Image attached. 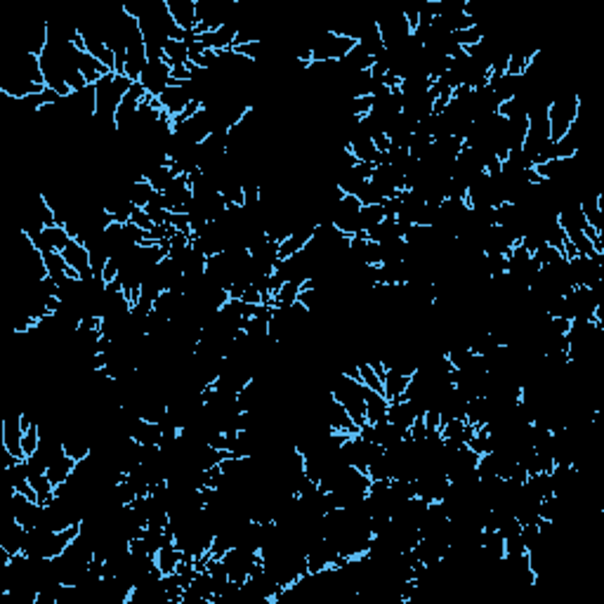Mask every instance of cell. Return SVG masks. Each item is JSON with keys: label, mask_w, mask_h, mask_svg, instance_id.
I'll use <instances>...</instances> for the list:
<instances>
[{"label": "cell", "mask_w": 604, "mask_h": 604, "mask_svg": "<svg viewBox=\"0 0 604 604\" xmlns=\"http://www.w3.org/2000/svg\"><path fill=\"white\" fill-rule=\"evenodd\" d=\"M581 97L574 92H560L552 95L550 106H547V123H550V139L560 142L564 135L569 133V128L574 126V121L581 114Z\"/></svg>", "instance_id": "obj_1"}, {"label": "cell", "mask_w": 604, "mask_h": 604, "mask_svg": "<svg viewBox=\"0 0 604 604\" xmlns=\"http://www.w3.org/2000/svg\"><path fill=\"white\" fill-rule=\"evenodd\" d=\"M21 437H24V427H21V411L19 413H10L3 418L0 422V444L8 454L17 456V458H24V451H21Z\"/></svg>", "instance_id": "obj_3"}, {"label": "cell", "mask_w": 604, "mask_h": 604, "mask_svg": "<svg viewBox=\"0 0 604 604\" xmlns=\"http://www.w3.org/2000/svg\"><path fill=\"white\" fill-rule=\"evenodd\" d=\"M387 411L389 402L385 399V394L366 389V422L369 425H382V422H387Z\"/></svg>", "instance_id": "obj_7"}, {"label": "cell", "mask_w": 604, "mask_h": 604, "mask_svg": "<svg viewBox=\"0 0 604 604\" xmlns=\"http://www.w3.org/2000/svg\"><path fill=\"white\" fill-rule=\"evenodd\" d=\"M61 255H64L66 264H69L71 269H76L78 274H81L83 281H90L92 279V264H90V251L86 244H78V241H71L69 246L61 251Z\"/></svg>", "instance_id": "obj_4"}, {"label": "cell", "mask_w": 604, "mask_h": 604, "mask_svg": "<svg viewBox=\"0 0 604 604\" xmlns=\"http://www.w3.org/2000/svg\"><path fill=\"white\" fill-rule=\"evenodd\" d=\"M359 364V373H361V382H364L366 389H371V392H378V394H385V385H382V380L378 378V373L373 369H371V364L366 359H357Z\"/></svg>", "instance_id": "obj_16"}, {"label": "cell", "mask_w": 604, "mask_h": 604, "mask_svg": "<svg viewBox=\"0 0 604 604\" xmlns=\"http://www.w3.org/2000/svg\"><path fill=\"white\" fill-rule=\"evenodd\" d=\"M371 139H373L376 149L380 151V154H385V151L392 149V139H389V135L382 133V130H373V133H371Z\"/></svg>", "instance_id": "obj_19"}, {"label": "cell", "mask_w": 604, "mask_h": 604, "mask_svg": "<svg viewBox=\"0 0 604 604\" xmlns=\"http://www.w3.org/2000/svg\"><path fill=\"white\" fill-rule=\"evenodd\" d=\"M241 300L248 302V304H262V293H260L253 284H248L246 291H244V295H241Z\"/></svg>", "instance_id": "obj_20"}, {"label": "cell", "mask_w": 604, "mask_h": 604, "mask_svg": "<svg viewBox=\"0 0 604 604\" xmlns=\"http://www.w3.org/2000/svg\"><path fill=\"white\" fill-rule=\"evenodd\" d=\"M76 465H78V462L64 454L61 458H55L52 462H50L48 470H45V475H48V479L55 484V489H57V487H61V484L69 482L73 470H76Z\"/></svg>", "instance_id": "obj_8"}, {"label": "cell", "mask_w": 604, "mask_h": 604, "mask_svg": "<svg viewBox=\"0 0 604 604\" xmlns=\"http://www.w3.org/2000/svg\"><path fill=\"white\" fill-rule=\"evenodd\" d=\"M118 274H121V260L109 257V260H106V264H104V272H101V284H104V286L114 284V281L118 279Z\"/></svg>", "instance_id": "obj_17"}, {"label": "cell", "mask_w": 604, "mask_h": 604, "mask_svg": "<svg viewBox=\"0 0 604 604\" xmlns=\"http://www.w3.org/2000/svg\"><path fill=\"white\" fill-rule=\"evenodd\" d=\"M179 560H182V550H177L175 545H163L159 552H156V567L161 569L163 576H171L177 569Z\"/></svg>", "instance_id": "obj_11"}, {"label": "cell", "mask_w": 604, "mask_h": 604, "mask_svg": "<svg viewBox=\"0 0 604 604\" xmlns=\"http://www.w3.org/2000/svg\"><path fill=\"white\" fill-rule=\"evenodd\" d=\"M130 222H133L135 227L144 229V231H149L151 227H154V222H151L149 213H146L144 208H137V206H133V215H130Z\"/></svg>", "instance_id": "obj_18"}, {"label": "cell", "mask_w": 604, "mask_h": 604, "mask_svg": "<svg viewBox=\"0 0 604 604\" xmlns=\"http://www.w3.org/2000/svg\"><path fill=\"white\" fill-rule=\"evenodd\" d=\"M413 376H404L394 369H387L385 378H382V385H385V399L389 404L404 402V392L409 389V382Z\"/></svg>", "instance_id": "obj_6"}, {"label": "cell", "mask_w": 604, "mask_h": 604, "mask_svg": "<svg viewBox=\"0 0 604 604\" xmlns=\"http://www.w3.org/2000/svg\"><path fill=\"white\" fill-rule=\"evenodd\" d=\"M61 449L76 462H83L92 456V446H90L81 434H64V437H61Z\"/></svg>", "instance_id": "obj_9"}, {"label": "cell", "mask_w": 604, "mask_h": 604, "mask_svg": "<svg viewBox=\"0 0 604 604\" xmlns=\"http://www.w3.org/2000/svg\"><path fill=\"white\" fill-rule=\"evenodd\" d=\"M163 52H166V61L171 66L177 64H189V48L184 41H166L163 45Z\"/></svg>", "instance_id": "obj_14"}, {"label": "cell", "mask_w": 604, "mask_h": 604, "mask_svg": "<svg viewBox=\"0 0 604 604\" xmlns=\"http://www.w3.org/2000/svg\"><path fill=\"white\" fill-rule=\"evenodd\" d=\"M484 36H487V31L482 29V26H472V29H465V31H454L451 33V41H454L458 48L467 50V48H475V45H479L484 41Z\"/></svg>", "instance_id": "obj_13"}, {"label": "cell", "mask_w": 604, "mask_h": 604, "mask_svg": "<svg viewBox=\"0 0 604 604\" xmlns=\"http://www.w3.org/2000/svg\"><path fill=\"white\" fill-rule=\"evenodd\" d=\"M171 69L173 66L168 64V61H149V64L144 66L139 83L144 86L146 95H151V97H161L168 88H173Z\"/></svg>", "instance_id": "obj_2"}, {"label": "cell", "mask_w": 604, "mask_h": 604, "mask_svg": "<svg viewBox=\"0 0 604 604\" xmlns=\"http://www.w3.org/2000/svg\"><path fill=\"white\" fill-rule=\"evenodd\" d=\"M156 194H159V191H154V187H151V184L142 177V179H137V182L130 184V189H128V194H126V196H128L130 201H133V206H137V208H146L151 201H154V196H156Z\"/></svg>", "instance_id": "obj_10"}, {"label": "cell", "mask_w": 604, "mask_h": 604, "mask_svg": "<svg viewBox=\"0 0 604 604\" xmlns=\"http://www.w3.org/2000/svg\"><path fill=\"white\" fill-rule=\"evenodd\" d=\"M382 220H385V208H382V203H376V206H361L359 227L364 231L378 227Z\"/></svg>", "instance_id": "obj_15"}, {"label": "cell", "mask_w": 604, "mask_h": 604, "mask_svg": "<svg viewBox=\"0 0 604 604\" xmlns=\"http://www.w3.org/2000/svg\"><path fill=\"white\" fill-rule=\"evenodd\" d=\"M168 12L182 31L191 33L196 26V0H166Z\"/></svg>", "instance_id": "obj_5"}, {"label": "cell", "mask_w": 604, "mask_h": 604, "mask_svg": "<svg viewBox=\"0 0 604 604\" xmlns=\"http://www.w3.org/2000/svg\"><path fill=\"white\" fill-rule=\"evenodd\" d=\"M43 239H45V251H59V253L73 241L69 236V231H66V227H59V224H55V227H45Z\"/></svg>", "instance_id": "obj_12"}]
</instances>
